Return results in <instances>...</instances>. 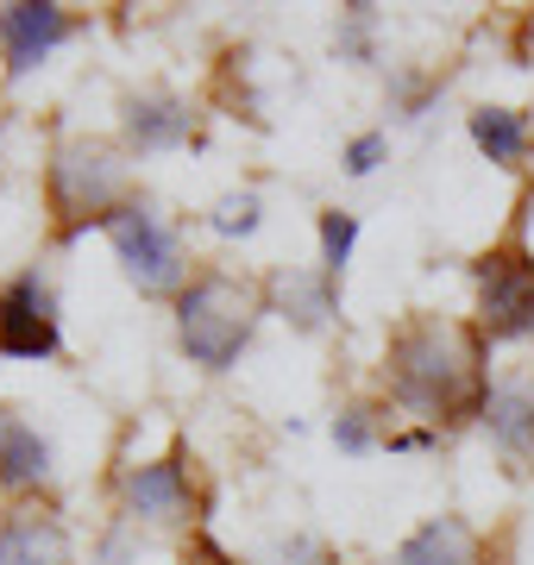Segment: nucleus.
I'll return each instance as SVG.
<instances>
[{
	"label": "nucleus",
	"mask_w": 534,
	"mask_h": 565,
	"mask_svg": "<svg viewBox=\"0 0 534 565\" xmlns=\"http://www.w3.org/2000/svg\"><path fill=\"white\" fill-rule=\"evenodd\" d=\"M384 377L391 396L428 422H466L484 415L491 384H484V333L447 315H409L391 333L384 352Z\"/></svg>",
	"instance_id": "1"
},
{
	"label": "nucleus",
	"mask_w": 534,
	"mask_h": 565,
	"mask_svg": "<svg viewBox=\"0 0 534 565\" xmlns=\"http://www.w3.org/2000/svg\"><path fill=\"white\" fill-rule=\"evenodd\" d=\"M258 315H265V296L252 282L226 277V270H202L177 296V340H183V352L202 371H233V359L246 352Z\"/></svg>",
	"instance_id": "2"
},
{
	"label": "nucleus",
	"mask_w": 534,
	"mask_h": 565,
	"mask_svg": "<svg viewBox=\"0 0 534 565\" xmlns=\"http://www.w3.org/2000/svg\"><path fill=\"white\" fill-rule=\"evenodd\" d=\"M51 189V214H57V239H76L83 226H107L126 207V163L102 139H63L44 170Z\"/></svg>",
	"instance_id": "3"
},
{
	"label": "nucleus",
	"mask_w": 534,
	"mask_h": 565,
	"mask_svg": "<svg viewBox=\"0 0 534 565\" xmlns=\"http://www.w3.org/2000/svg\"><path fill=\"white\" fill-rule=\"evenodd\" d=\"M478 333L484 340H528L534 333V258L522 245H491L472 258Z\"/></svg>",
	"instance_id": "4"
},
{
	"label": "nucleus",
	"mask_w": 534,
	"mask_h": 565,
	"mask_svg": "<svg viewBox=\"0 0 534 565\" xmlns=\"http://www.w3.org/2000/svg\"><path fill=\"white\" fill-rule=\"evenodd\" d=\"M107 239H114V252H120V264H126V277L139 282L145 296H170L177 282H183V239L170 233L158 214L145 202H126L114 221H107Z\"/></svg>",
	"instance_id": "5"
},
{
	"label": "nucleus",
	"mask_w": 534,
	"mask_h": 565,
	"mask_svg": "<svg viewBox=\"0 0 534 565\" xmlns=\"http://www.w3.org/2000/svg\"><path fill=\"white\" fill-rule=\"evenodd\" d=\"M57 352V296L44 289L39 270H20L0 282V359L39 364Z\"/></svg>",
	"instance_id": "6"
},
{
	"label": "nucleus",
	"mask_w": 534,
	"mask_h": 565,
	"mask_svg": "<svg viewBox=\"0 0 534 565\" xmlns=\"http://www.w3.org/2000/svg\"><path fill=\"white\" fill-rule=\"evenodd\" d=\"M120 497L132 515H145V522H195L202 515V497H195V484H189V452L183 440L170 446L158 465H132L120 478Z\"/></svg>",
	"instance_id": "7"
},
{
	"label": "nucleus",
	"mask_w": 534,
	"mask_h": 565,
	"mask_svg": "<svg viewBox=\"0 0 534 565\" xmlns=\"http://www.w3.org/2000/svg\"><path fill=\"white\" fill-rule=\"evenodd\" d=\"M70 39V13L51 0H25V7H0V51H7V76H32L57 44Z\"/></svg>",
	"instance_id": "8"
},
{
	"label": "nucleus",
	"mask_w": 534,
	"mask_h": 565,
	"mask_svg": "<svg viewBox=\"0 0 534 565\" xmlns=\"http://www.w3.org/2000/svg\"><path fill=\"white\" fill-rule=\"evenodd\" d=\"M0 565H70V534L44 509L0 515Z\"/></svg>",
	"instance_id": "9"
},
{
	"label": "nucleus",
	"mask_w": 534,
	"mask_h": 565,
	"mask_svg": "<svg viewBox=\"0 0 534 565\" xmlns=\"http://www.w3.org/2000/svg\"><path fill=\"white\" fill-rule=\"evenodd\" d=\"M396 565H484V546L466 515H434L396 546Z\"/></svg>",
	"instance_id": "10"
},
{
	"label": "nucleus",
	"mask_w": 534,
	"mask_h": 565,
	"mask_svg": "<svg viewBox=\"0 0 534 565\" xmlns=\"http://www.w3.org/2000/svg\"><path fill=\"white\" fill-rule=\"evenodd\" d=\"M51 478V446L20 408H0V490H32Z\"/></svg>",
	"instance_id": "11"
},
{
	"label": "nucleus",
	"mask_w": 534,
	"mask_h": 565,
	"mask_svg": "<svg viewBox=\"0 0 534 565\" xmlns=\"http://www.w3.org/2000/svg\"><path fill=\"white\" fill-rule=\"evenodd\" d=\"M126 132L139 151H170V145L195 139V114L177 95H132L126 102Z\"/></svg>",
	"instance_id": "12"
},
{
	"label": "nucleus",
	"mask_w": 534,
	"mask_h": 565,
	"mask_svg": "<svg viewBox=\"0 0 534 565\" xmlns=\"http://www.w3.org/2000/svg\"><path fill=\"white\" fill-rule=\"evenodd\" d=\"M270 302L284 308L296 327H321L333 315V277H302V270H284V277H270Z\"/></svg>",
	"instance_id": "13"
},
{
	"label": "nucleus",
	"mask_w": 534,
	"mask_h": 565,
	"mask_svg": "<svg viewBox=\"0 0 534 565\" xmlns=\"http://www.w3.org/2000/svg\"><path fill=\"white\" fill-rule=\"evenodd\" d=\"M484 422H491L496 446L503 452H528L534 459V390H491V403H484Z\"/></svg>",
	"instance_id": "14"
},
{
	"label": "nucleus",
	"mask_w": 534,
	"mask_h": 565,
	"mask_svg": "<svg viewBox=\"0 0 534 565\" xmlns=\"http://www.w3.org/2000/svg\"><path fill=\"white\" fill-rule=\"evenodd\" d=\"M472 139H478V151L491 163H522L528 158V120L515 114V107H478L472 114Z\"/></svg>",
	"instance_id": "15"
},
{
	"label": "nucleus",
	"mask_w": 534,
	"mask_h": 565,
	"mask_svg": "<svg viewBox=\"0 0 534 565\" xmlns=\"http://www.w3.org/2000/svg\"><path fill=\"white\" fill-rule=\"evenodd\" d=\"M352 245H359V221L340 214V207H328V214H321V270H328L333 282H340V270H346Z\"/></svg>",
	"instance_id": "16"
},
{
	"label": "nucleus",
	"mask_w": 534,
	"mask_h": 565,
	"mask_svg": "<svg viewBox=\"0 0 534 565\" xmlns=\"http://www.w3.org/2000/svg\"><path fill=\"white\" fill-rule=\"evenodd\" d=\"M207 226H214V233H226V239H246V233H258V195H226V202L207 214Z\"/></svg>",
	"instance_id": "17"
},
{
	"label": "nucleus",
	"mask_w": 534,
	"mask_h": 565,
	"mask_svg": "<svg viewBox=\"0 0 534 565\" xmlns=\"http://www.w3.org/2000/svg\"><path fill=\"white\" fill-rule=\"evenodd\" d=\"M377 163H384V132H365V139L346 145V170L352 177H371Z\"/></svg>",
	"instance_id": "18"
},
{
	"label": "nucleus",
	"mask_w": 534,
	"mask_h": 565,
	"mask_svg": "<svg viewBox=\"0 0 534 565\" xmlns=\"http://www.w3.org/2000/svg\"><path fill=\"white\" fill-rule=\"evenodd\" d=\"M333 440L346 446V452H365V446H371V415H365V408H346V415L333 422Z\"/></svg>",
	"instance_id": "19"
},
{
	"label": "nucleus",
	"mask_w": 534,
	"mask_h": 565,
	"mask_svg": "<svg viewBox=\"0 0 534 565\" xmlns=\"http://www.w3.org/2000/svg\"><path fill=\"white\" fill-rule=\"evenodd\" d=\"M183 565H233V559H226V553H221L214 541H195V546L183 553Z\"/></svg>",
	"instance_id": "20"
},
{
	"label": "nucleus",
	"mask_w": 534,
	"mask_h": 565,
	"mask_svg": "<svg viewBox=\"0 0 534 565\" xmlns=\"http://www.w3.org/2000/svg\"><path fill=\"white\" fill-rule=\"evenodd\" d=\"M421 446H434L428 427H415V434H391V452H421Z\"/></svg>",
	"instance_id": "21"
}]
</instances>
